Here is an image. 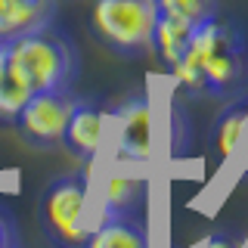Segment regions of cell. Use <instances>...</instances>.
Masks as SVG:
<instances>
[{"label":"cell","mask_w":248,"mask_h":248,"mask_svg":"<svg viewBox=\"0 0 248 248\" xmlns=\"http://www.w3.org/2000/svg\"><path fill=\"white\" fill-rule=\"evenodd\" d=\"M84 208H87V183L81 177H62L44 192V227L56 242L78 248L87 239V223H84Z\"/></svg>","instance_id":"4"},{"label":"cell","mask_w":248,"mask_h":248,"mask_svg":"<svg viewBox=\"0 0 248 248\" xmlns=\"http://www.w3.org/2000/svg\"><path fill=\"white\" fill-rule=\"evenodd\" d=\"M72 108H75V99H68L65 90L31 93L28 103L22 106V112L16 115V124H19L22 137L37 143V146L62 143V134H65Z\"/></svg>","instance_id":"5"},{"label":"cell","mask_w":248,"mask_h":248,"mask_svg":"<svg viewBox=\"0 0 248 248\" xmlns=\"http://www.w3.org/2000/svg\"><path fill=\"white\" fill-rule=\"evenodd\" d=\"M31 90L19 81L10 65H6V53H3V44H0V118L3 121H16V115L22 112V106L28 103Z\"/></svg>","instance_id":"12"},{"label":"cell","mask_w":248,"mask_h":248,"mask_svg":"<svg viewBox=\"0 0 248 248\" xmlns=\"http://www.w3.org/2000/svg\"><path fill=\"white\" fill-rule=\"evenodd\" d=\"M103 137H106V115L93 106H78L75 103L72 115H68V124H65V134H62V143L72 152L90 158V155L99 152Z\"/></svg>","instance_id":"8"},{"label":"cell","mask_w":248,"mask_h":248,"mask_svg":"<svg viewBox=\"0 0 248 248\" xmlns=\"http://www.w3.org/2000/svg\"><path fill=\"white\" fill-rule=\"evenodd\" d=\"M202 248H239V242L230 239V236H211V239H205Z\"/></svg>","instance_id":"16"},{"label":"cell","mask_w":248,"mask_h":248,"mask_svg":"<svg viewBox=\"0 0 248 248\" xmlns=\"http://www.w3.org/2000/svg\"><path fill=\"white\" fill-rule=\"evenodd\" d=\"M56 0H0V44L50 25Z\"/></svg>","instance_id":"7"},{"label":"cell","mask_w":248,"mask_h":248,"mask_svg":"<svg viewBox=\"0 0 248 248\" xmlns=\"http://www.w3.org/2000/svg\"><path fill=\"white\" fill-rule=\"evenodd\" d=\"M155 19H158L155 0H93L90 6L93 34L121 56H137L149 50Z\"/></svg>","instance_id":"3"},{"label":"cell","mask_w":248,"mask_h":248,"mask_svg":"<svg viewBox=\"0 0 248 248\" xmlns=\"http://www.w3.org/2000/svg\"><path fill=\"white\" fill-rule=\"evenodd\" d=\"M115 149L124 161H149L155 149V115L149 99L134 96L115 108Z\"/></svg>","instance_id":"6"},{"label":"cell","mask_w":248,"mask_h":248,"mask_svg":"<svg viewBox=\"0 0 248 248\" xmlns=\"http://www.w3.org/2000/svg\"><path fill=\"white\" fill-rule=\"evenodd\" d=\"M6 65L31 93L44 90H65V84L75 75V56L56 31L34 28L3 44Z\"/></svg>","instance_id":"2"},{"label":"cell","mask_w":248,"mask_h":248,"mask_svg":"<svg viewBox=\"0 0 248 248\" xmlns=\"http://www.w3.org/2000/svg\"><path fill=\"white\" fill-rule=\"evenodd\" d=\"M84 248H149L143 227L137 220H124V217H103L99 230L87 232Z\"/></svg>","instance_id":"11"},{"label":"cell","mask_w":248,"mask_h":248,"mask_svg":"<svg viewBox=\"0 0 248 248\" xmlns=\"http://www.w3.org/2000/svg\"><path fill=\"white\" fill-rule=\"evenodd\" d=\"M245 124H248V108L245 106H236V108H230V112H223L220 118H217L214 146H217V152H220L223 158H230V155L236 152L239 140H242Z\"/></svg>","instance_id":"13"},{"label":"cell","mask_w":248,"mask_h":248,"mask_svg":"<svg viewBox=\"0 0 248 248\" xmlns=\"http://www.w3.org/2000/svg\"><path fill=\"white\" fill-rule=\"evenodd\" d=\"M245 41L232 22L205 19L189 37V46L170 65V81L183 90H230L245 75Z\"/></svg>","instance_id":"1"},{"label":"cell","mask_w":248,"mask_h":248,"mask_svg":"<svg viewBox=\"0 0 248 248\" xmlns=\"http://www.w3.org/2000/svg\"><path fill=\"white\" fill-rule=\"evenodd\" d=\"M155 3H158V13L186 19V22H192V25L211 19L214 10H217V0H155Z\"/></svg>","instance_id":"14"},{"label":"cell","mask_w":248,"mask_h":248,"mask_svg":"<svg viewBox=\"0 0 248 248\" xmlns=\"http://www.w3.org/2000/svg\"><path fill=\"white\" fill-rule=\"evenodd\" d=\"M143 199H146V183L140 177L112 174L108 177V186H106V199H103V217L134 220L143 211Z\"/></svg>","instance_id":"9"},{"label":"cell","mask_w":248,"mask_h":248,"mask_svg":"<svg viewBox=\"0 0 248 248\" xmlns=\"http://www.w3.org/2000/svg\"><path fill=\"white\" fill-rule=\"evenodd\" d=\"M0 248H16V232H13V223L6 220V214L0 211Z\"/></svg>","instance_id":"15"},{"label":"cell","mask_w":248,"mask_h":248,"mask_svg":"<svg viewBox=\"0 0 248 248\" xmlns=\"http://www.w3.org/2000/svg\"><path fill=\"white\" fill-rule=\"evenodd\" d=\"M192 31H196L192 22L177 19V16H168V13H158V19H155V31H152V46H155V53L161 56V62H165L168 68L186 53Z\"/></svg>","instance_id":"10"}]
</instances>
